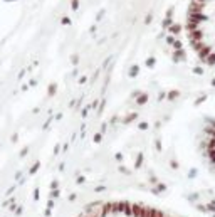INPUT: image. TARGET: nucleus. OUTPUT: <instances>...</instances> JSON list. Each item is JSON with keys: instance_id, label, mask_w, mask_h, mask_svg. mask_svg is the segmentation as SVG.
<instances>
[{"instance_id": "obj_1", "label": "nucleus", "mask_w": 215, "mask_h": 217, "mask_svg": "<svg viewBox=\"0 0 215 217\" xmlns=\"http://www.w3.org/2000/svg\"><path fill=\"white\" fill-rule=\"evenodd\" d=\"M186 36L198 57L215 67V0H190Z\"/></svg>"}, {"instance_id": "obj_2", "label": "nucleus", "mask_w": 215, "mask_h": 217, "mask_svg": "<svg viewBox=\"0 0 215 217\" xmlns=\"http://www.w3.org/2000/svg\"><path fill=\"white\" fill-rule=\"evenodd\" d=\"M81 217H178L168 214L165 210L155 209L149 205L126 200H114V202H102L92 205Z\"/></svg>"}]
</instances>
